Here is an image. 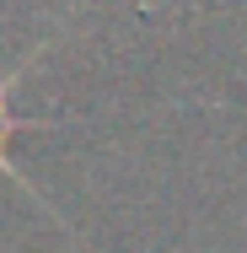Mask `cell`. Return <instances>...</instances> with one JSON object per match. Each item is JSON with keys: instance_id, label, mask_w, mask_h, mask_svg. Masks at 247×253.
I'll use <instances>...</instances> for the list:
<instances>
[{"instance_id": "obj_1", "label": "cell", "mask_w": 247, "mask_h": 253, "mask_svg": "<svg viewBox=\"0 0 247 253\" xmlns=\"http://www.w3.org/2000/svg\"><path fill=\"white\" fill-rule=\"evenodd\" d=\"M11 92H16V81H0V129H11V124H16V119H11Z\"/></svg>"}, {"instance_id": "obj_2", "label": "cell", "mask_w": 247, "mask_h": 253, "mask_svg": "<svg viewBox=\"0 0 247 253\" xmlns=\"http://www.w3.org/2000/svg\"><path fill=\"white\" fill-rule=\"evenodd\" d=\"M0 172H5V178H16V183H27V178H22V167H16V156L5 151V140H0Z\"/></svg>"}]
</instances>
